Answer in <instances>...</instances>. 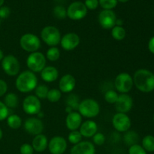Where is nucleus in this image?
Masks as SVG:
<instances>
[{
  "label": "nucleus",
  "instance_id": "obj_1",
  "mask_svg": "<svg viewBox=\"0 0 154 154\" xmlns=\"http://www.w3.org/2000/svg\"><path fill=\"white\" fill-rule=\"evenodd\" d=\"M134 85L142 93H150L154 90V74L150 70L141 69L134 74Z\"/></svg>",
  "mask_w": 154,
  "mask_h": 154
},
{
  "label": "nucleus",
  "instance_id": "obj_2",
  "mask_svg": "<svg viewBox=\"0 0 154 154\" xmlns=\"http://www.w3.org/2000/svg\"><path fill=\"white\" fill-rule=\"evenodd\" d=\"M17 90L23 93L32 92L38 86V78L34 72L29 70L21 72L15 81Z\"/></svg>",
  "mask_w": 154,
  "mask_h": 154
},
{
  "label": "nucleus",
  "instance_id": "obj_3",
  "mask_svg": "<svg viewBox=\"0 0 154 154\" xmlns=\"http://www.w3.org/2000/svg\"><path fill=\"white\" fill-rule=\"evenodd\" d=\"M78 111L82 117L94 118L100 113V105L95 99H85L80 102Z\"/></svg>",
  "mask_w": 154,
  "mask_h": 154
},
{
  "label": "nucleus",
  "instance_id": "obj_4",
  "mask_svg": "<svg viewBox=\"0 0 154 154\" xmlns=\"http://www.w3.org/2000/svg\"><path fill=\"white\" fill-rule=\"evenodd\" d=\"M42 40L47 45L51 47H57L60 44L61 41V33L57 27L54 26H47L42 29L41 32Z\"/></svg>",
  "mask_w": 154,
  "mask_h": 154
},
{
  "label": "nucleus",
  "instance_id": "obj_5",
  "mask_svg": "<svg viewBox=\"0 0 154 154\" xmlns=\"http://www.w3.org/2000/svg\"><path fill=\"white\" fill-rule=\"evenodd\" d=\"M46 57L42 52L31 53L26 59V66L29 70L34 73H38L46 66Z\"/></svg>",
  "mask_w": 154,
  "mask_h": 154
},
{
  "label": "nucleus",
  "instance_id": "obj_6",
  "mask_svg": "<svg viewBox=\"0 0 154 154\" xmlns=\"http://www.w3.org/2000/svg\"><path fill=\"white\" fill-rule=\"evenodd\" d=\"M20 46L23 51L31 54L38 51L41 48V40L36 35L26 33L20 37Z\"/></svg>",
  "mask_w": 154,
  "mask_h": 154
},
{
  "label": "nucleus",
  "instance_id": "obj_7",
  "mask_svg": "<svg viewBox=\"0 0 154 154\" xmlns=\"http://www.w3.org/2000/svg\"><path fill=\"white\" fill-rule=\"evenodd\" d=\"M134 86L133 78L126 72H122L117 75L114 80V87L117 92L122 93H128L132 90Z\"/></svg>",
  "mask_w": 154,
  "mask_h": 154
},
{
  "label": "nucleus",
  "instance_id": "obj_8",
  "mask_svg": "<svg viewBox=\"0 0 154 154\" xmlns=\"http://www.w3.org/2000/svg\"><path fill=\"white\" fill-rule=\"evenodd\" d=\"M2 68L6 75L16 76L20 71V64L18 59L14 55H7L2 60Z\"/></svg>",
  "mask_w": 154,
  "mask_h": 154
},
{
  "label": "nucleus",
  "instance_id": "obj_9",
  "mask_svg": "<svg viewBox=\"0 0 154 154\" xmlns=\"http://www.w3.org/2000/svg\"><path fill=\"white\" fill-rule=\"evenodd\" d=\"M67 17L72 20H80L87 16V8L82 2H74L66 9Z\"/></svg>",
  "mask_w": 154,
  "mask_h": 154
},
{
  "label": "nucleus",
  "instance_id": "obj_10",
  "mask_svg": "<svg viewBox=\"0 0 154 154\" xmlns=\"http://www.w3.org/2000/svg\"><path fill=\"white\" fill-rule=\"evenodd\" d=\"M23 109L26 114L36 115L42 109V103L40 99L35 96H27L23 102Z\"/></svg>",
  "mask_w": 154,
  "mask_h": 154
},
{
  "label": "nucleus",
  "instance_id": "obj_11",
  "mask_svg": "<svg viewBox=\"0 0 154 154\" xmlns=\"http://www.w3.org/2000/svg\"><path fill=\"white\" fill-rule=\"evenodd\" d=\"M112 125L117 132H126L130 129L132 122L126 114L117 113L113 117Z\"/></svg>",
  "mask_w": 154,
  "mask_h": 154
},
{
  "label": "nucleus",
  "instance_id": "obj_12",
  "mask_svg": "<svg viewBox=\"0 0 154 154\" xmlns=\"http://www.w3.org/2000/svg\"><path fill=\"white\" fill-rule=\"evenodd\" d=\"M117 19V15L113 10L102 11L98 17L99 25L105 29H111L115 26Z\"/></svg>",
  "mask_w": 154,
  "mask_h": 154
},
{
  "label": "nucleus",
  "instance_id": "obj_13",
  "mask_svg": "<svg viewBox=\"0 0 154 154\" xmlns=\"http://www.w3.org/2000/svg\"><path fill=\"white\" fill-rule=\"evenodd\" d=\"M23 127L27 133L35 136L39 134H42L45 129L42 120L38 117H29L26 119L24 122Z\"/></svg>",
  "mask_w": 154,
  "mask_h": 154
},
{
  "label": "nucleus",
  "instance_id": "obj_14",
  "mask_svg": "<svg viewBox=\"0 0 154 154\" xmlns=\"http://www.w3.org/2000/svg\"><path fill=\"white\" fill-rule=\"evenodd\" d=\"M68 144L63 136H54L48 142V149L51 154H63L67 149Z\"/></svg>",
  "mask_w": 154,
  "mask_h": 154
},
{
  "label": "nucleus",
  "instance_id": "obj_15",
  "mask_svg": "<svg viewBox=\"0 0 154 154\" xmlns=\"http://www.w3.org/2000/svg\"><path fill=\"white\" fill-rule=\"evenodd\" d=\"M114 105H115V109L117 113L126 114L129 112L132 108L133 100L128 93H122L119 95L118 99Z\"/></svg>",
  "mask_w": 154,
  "mask_h": 154
},
{
  "label": "nucleus",
  "instance_id": "obj_16",
  "mask_svg": "<svg viewBox=\"0 0 154 154\" xmlns=\"http://www.w3.org/2000/svg\"><path fill=\"white\" fill-rule=\"evenodd\" d=\"M81 38L79 35L75 32H69L61 38L60 45L65 51H70L75 50L79 45Z\"/></svg>",
  "mask_w": 154,
  "mask_h": 154
},
{
  "label": "nucleus",
  "instance_id": "obj_17",
  "mask_svg": "<svg viewBox=\"0 0 154 154\" xmlns=\"http://www.w3.org/2000/svg\"><path fill=\"white\" fill-rule=\"evenodd\" d=\"M76 86V80L73 75L67 74L62 77L59 81V90L61 93H69L74 90Z\"/></svg>",
  "mask_w": 154,
  "mask_h": 154
},
{
  "label": "nucleus",
  "instance_id": "obj_18",
  "mask_svg": "<svg viewBox=\"0 0 154 154\" xmlns=\"http://www.w3.org/2000/svg\"><path fill=\"white\" fill-rule=\"evenodd\" d=\"M71 154H96V148L90 141H82L72 147Z\"/></svg>",
  "mask_w": 154,
  "mask_h": 154
},
{
  "label": "nucleus",
  "instance_id": "obj_19",
  "mask_svg": "<svg viewBox=\"0 0 154 154\" xmlns=\"http://www.w3.org/2000/svg\"><path fill=\"white\" fill-rule=\"evenodd\" d=\"M82 116L78 111H72L68 114L66 119V125L70 131L78 130L82 124Z\"/></svg>",
  "mask_w": 154,
  "mask_h": 154
},
{
  "label": "nucleus",
  "instance_id": "obj_20",
  "mask_svg": "<svg viewBox=\"0 0 154 154\" xmlns=\"http://www.w3.org/2000/svg\"><path fill=\"white\" fill-rule=\"evenodd\" d=\"M80 133L84 138H93V135L97 132V123L91 120H86L83 122L80 126Z\"/></svg>",
  "mask_w": 154,
  "mask_h": 154
},
{
  "label": "nucleus",
  "instance_id": "obj_21",
  "mask_svg": "<svg viewBox=\"0 0 154 154\" xmlns=\"http://www.w3.org/2000/svg\"><path fill=\"white\" fill-rule=\"evenodd\" d=\"M41 78L45 82L52 83L59 78V71L54 66H45L41 72Z\"/></svg>",
  "mask_w": 154,
  "mask_h": 154
},
{
  "label": "nucleus",
  "instance_id": "obj_22",
  "mask_svg": "<svg viewBox=\"0 0 154 154\" xmlns=\"http://www.w3.org/2000/svg\"><path fill=\"white\" fill-rule=\"evenodd\" d=\"M32 146L35 151L42 153L48 147V139L44 134H39L35 135L32 141Z\"/></svg>",
  "mask_w": 154,
  "mask_h": 154
},
{
  "label": "nucleus",
  "instance_id": "obj_23",
  "mask_svg": "<svg viewBox=\"0 0 154 154\" xmlns=\"http://www.w3.org/2000/svg\"><path fill=\"white\" fill-rule=\"evenodd\" d=\"M123 141L126 145L131 147L134 144H138L139 141V135L135 131L128 130L123 135Z\"/></svg>",
  "mask_w": 154,
  "mask_h": 154
},
{
  "label": "nucleus",
  "instance_id": "obj_24",
  "mask_svg": "<svg viewBox=\"0 0 154 154\" xmlns=\"http://www.w3.org/2000/svg\"><path fill=\"white\" fill-rule=\"evenodd\" d=\"M4 103L8 109L9 108H16L19 104L18 96L14 93H8L4 98Z\"/></svg>",
  "mask_w": 154,
  "mask_h": 154
},
{
  "label": "nucleus",
  "instance_id": "obj_25",
  "mask_svg": "<svg viewBox=\"0 0 154 154\" xmlns=\"http://www.w3.org/2000/svg\"><path fill=\"white\" fill-rule=\"evenodd\" d=\"M22 119L17 114H11L7 117V124L11 129H19L22 126Z\"/></svg>",
  "mask_w": 154,
  "mask_h": 154
},
{
  "label": "nucleus",
  "instance_id": "obj_26",
  "mask_svg": "<svg viewBox=\"0 0 154 154\" xmlns=\"http://www.w3.org/2000/svg\"><path fill=\"white\" fill-rule=\"evenodd\" d=\"M126 35V29L123 26H115L111 29V36L117 41H122L125 38Z\"/></svg>",
  "mask_w": 154,
  "mask_h": 154
},
{
  "label": "nucleus",
  "instance_id": "obj_27",
  "mask_svg": "<svg viewBox=\"0 0 154 154\" xmlns=\"http://www.w3.org/2000/svg\"><path fill=\"white\" fill-rule=\"evenodd\" d=\"M142 147L146 152H154V136L153 135H146L142 139Z\"/></svg>",
  "mask_w": 154,
  "mask_h": 154
},
{
  "label": "nucleus",
  "instance_id": "obj_28",
  "mask_svg": "<svg viewBox=\"0 0 154 154\" xmlns=\"http://www.w3.org/2000/svg\"><path fill=\"white\" fill-rule=\"evenodd\" d=\"M45 57L51 62L57 61L60 57V51L57 47H51L47 51Z\"/></svg>",
  "mask_w": 154,
  "mask_h": 154
},
{
  "label": "nucleus",
  "instance_id": "obj_29",
  "mask_svg": "<svg viewBox=\"0 0 154 154\" xmlns=\"http://www.w3.org/2000/svg\"><path fill=\"white\" fill-rule=\"evenodd\" d=\"M62 97V93L59 89L53 88L49 90L47 96V99L51 103H56L59 102Z\"/></svg>",
  "mask_w": 154,
  "mask_h": 154
},
{
  "label": "nucleus",
  "instance_id": "obj_30",
  "mask_svg": "<svg viewBox=\"0 0 154 154\" xmlns=\"http://www.w3.org/2000/svg\"><path fill=\"white\" fill-rule=\"evenodd\" d=\"M48 91H49V88H48V86L45 85V84L38 85L37 87H36V88L35 89V96L38 98L39 99H47Z\"/></svg>",
  "mask_w": 154,
  "mask_h": 154
},
{
  "label": "nucleus",
  "instance_id": "obj_31",
  "mask_svg": "<svg viewBox=\"0 0 154 154\" xmlns=\"http://www.w3.org/2000/svg\"><path fill=\"white\" fill-rule=\"evenodd\" d=\"M82 138L83 136L80 133L79 131L78 130L71 131L70 133L68 135V140H69V141L72 144H74V145L82 141Z\"/></svg>",
  "mask_w": 154,
  "mask_h": 154
},
{
  "label": "nucleus",
  "instance_id": "obj_32",
  "mask_svg": "<svg viewBox=\"0 0 154 154\" xmlns=\"http://www.w3.org/2000/svg\"><path fill=\"white\" fill-rule=\"evenodd\" d=\"M54 17L59 20H63L67 17V11L66 8L62 5H57L53 10Z\"/></svg>",
  "mask_w": 154,
  "mask_h": 154
},
{
  "label": "nucleus",
  "instance_id": "obj_33",
  "mask_svg": "<svg viewBox=\"0 0 154 154\" xmlns=\"http://www.w3.org/2000/svg\"><path fill=\"white\" fill-rule=\"evenodd\" d=\"M119 94L117 93V91L114 90H109L105 93V102H108L109 104H115L117 102V99H118Z\"/></svg>",
  "mask_w": 154,
  "mask_h": 154
},
{
  "label": "nucleus",
  "instance_id": "obj_34",
  "mask_svg": "<svg viewBox=\"0 0 154 154\" xmlns=\"http://www.w3.org/2000/svg\"><path fill=\"white\" fill-rule=\"evenodd\" d=\"M117 0H99V4L104 10H112L117 5Z\"/></svg>",
  "mask_w": 154,
  "mask_h": 154
},
{
  "label": "nucleus",
  "instance_id": "obj_35",
  "mask_svg": "<svg viewBox=\"0 0 154 154\" xmlns=\"http://www.w3.org/2000/svg\"><path fill=\"white\" fill-rule=\"evenodd\" d=\"M79 99L75 95H70L67 99V106L71 107L73 111L78 110L79 105Z\"/></svg>",
  "mask_w": 154,
  "mask_h": 154
},
{
  "label": "nucleus",
  "instance_id": "obj_36",
  "mask_svg": "<svg viewBox=\"0 0 154 154\" xmlns=\"http://www.w3.org/2000/svg\"><path fill=\"white\" fill-rule=\"evenodd\" d=\"M105 141H106V138H105V135L102 132H96L93 136V141L96 145H103L105 144Z\"/></svg>",
  "mask_w": 154,
  "mask_h": 154
},
{
  "label": "nucleus",
  "instance_id": "obj_37",
  "mask_svg": "<svg viewBox=\"0 0 154 154\" xmlns=\"http://www.w3.org/2000/svg\"><path fill=\"white\" fill-rule=\"evenodd\" d=\"M129 154H147V152L142 147V146L138 144L129 147Z\"/></svg>",
  "mask_w": 154,
  "mask_h": 154
},
{
  "label": "nucleus",
  "instance_id": "obj_38",
  "mask_svg": "<svg viewBox=\"0 0 154 154\" xmlns=\"http://www.w3.org/2000/svg\"><path fill=\"white\" fill-rule=\"evenodd\" d=\"M9 114V109L7 108L4 102L0 101V121L7 119L8 117Z\"/></svg>",
  "mask_w": 154,
  "mask_h": 154
},
{
  "label": "nucleus",
  "instance_id": "obj_39",
  "mask_svg": "<svg viewBox=\"0 0 154 154\" xmlns=\"http://www.w3.org/2000/svg\"><path fill=\"white\" fill-rule=\"evenodd\" d=\"M20 154H33L34 153V149H33L32 144H22L20 147Z\"/></svg>",
  "mask_w": 154,
  "mask_h": 154
},
{
  "label": "nucleus",
  "instance_id": "obj_40",
  "mask_svg": "<svg viewBox=\"0 0 154 154\" xmlns=\"http://www.w3.org/2000/svg\"><path fill=\"white\" fill-rule=\"evenodd\" d=\"M84 5L87 7V10H95L99 5V0H85Z\"/></svg>",
  "mask_w": 154,
  "mask_h": 154
},
{
  "label": "nucleus",
  "instance_id": "obj_41",
  "mask_svg": "<svg viewBox=\"0 0 154 154\" xmlns=\"http://www.w3.org/2000/svg\"><path fill=\"white\" fill-rule=\"evenodd\" d=\"M11 14V9L8 6L0 7V19H6Z\"/></svg>",
  "mask_w": 154,
  "mask_h": 154
},
{
  "label": "nucleus",
  "instance_id": "obj_42",
  "mask_svg": "<svg viewBox=\"0 0 154 154\" xmlns=\"http://www.w3.org/2000/svg\"><path fill=\"white\" fill-rule=\"evenodd\" d=\"M8 90V84L4 80L0 79V97L6 94Z\"/></svg>",
  "mask_w": 154,
  "mask_h": 154
},
{
  "label": "nucleus",
  "instance_id": "obj_43",
  "mask_svg": "<svg viewBox=\"0 0 154 154\" xmlns=\"http://www.w3.org/2000/svg\"><path fill=\"white\" fill-rule=\"evenodd\" d=\"M148 49L150 53L154 54V36H153V37L149 40Z\"/></svg>",
  "mask_w": 154,
  "mask_h": 154
},
{
  "label": "nucleus",
  "instance_id": "obj_44",
  "mask_svg": "<svg viewBox=\"0 0 154 154\" xmlns=\"http://www.w3.org/2000/svg\"><path fill=\"white\" fill-rule=\"evenodd\" d=\"M123 24V21L122 19H117L116 20V26H122Z\"/></svg>",
  "mask_w": 154,
  "mask_h": 154
},
{
  "label": "nucleus",
  "instance_id": "obj_45",
  "mask_svg": "<svg viewBox=\"0 0 154 154\" xmlns=\"http://www.w3.org/2000/svg\"><path fill=\"white\" fill-rule=\"evenodd\" d=\"M66 113H67V114H69V113L72 112V111H74L72 110V108H71V107L67 106V107H66Z\"/></svg>",
  "mask_w": 154,
  "mask_h": 154
},
{
  "label": "nucleus",
  "instance_id": "obj_46",
  "mask_svg": "<svg viewBox=\"0 0 154 154\" xmlns=\"http://www.w3.org/2000/svg\"><path fill=\"white\" fill-rule=\"evenodd\" d=\"M3 58H4V53H3V51L0 49V61H2Z\"/></svg>",
  "mask_w": 154,
  "mask_h": 154
},
{
  "label": "nucleus",
  "instance_id": "obj_47",
  "mask_svg": "<svg viewBox=\"0 0 154 154\" xmlns=\"http://www.w3.org/2000/svg\"><path fill=\"white\" fill-rule=\"evenodd\" d=\"M38 116V117H41V118H42V117H44V114H43V112H42V111H40V112L38 113V114H37Z\"/></svg>",
  "mask_w": 154,
  "mask_h": 154
},
{
  "label": "nucleus",
  "instance_id": "obj_48",
  "mask_svg": "<svg viewBox=\"0 0 154 154\" xmlns=\"http://www.w3.org/2000/svg\"><path fill=\"white\" fill-rule=\"evenodd\" d=\"M2 136H3V132H2V130L1 129H0V140L2 138Z\"/></svg>",
  "mask_w": 154,
  "mask_h": 154
},
{
  "label": "nucleus",
  "instance_id": "obj_49",
  "mask_svg": "<svg viewBox=\"0 0 154 154\" xmlns=\"http://www.w3.org/2000/svg\"><path fill=\"white\" fill-rule=\"evenodd\" d=\"M117 1L120 2H121V3H125V2H127L129 0H117Z\"/></svg>",
  "mask_w": 154,
  "mask_h": 154
},
{
  "label": "nucleus",
  "instance_id": "obj_50",
  "mask_svg": "<svg viewBox=\"0 0 154 154\" xmlns=\"http://www.w3.org/2000/svg\"><path fill=\"white\" fill-rule=\"evenodd\" d=\"M4 2H5V0H0V7H2V6L3 5Z\"/></svg>",
  "mask_w": 154,
  "mask_h": 154
},
{
  "label": "nucleus",
  "instance_id": "obj_51",
  "mask_svg": "<svg viewBox=\"0 0 154 154\" xmlns=\"http://www.w3.org/2000/svg\"><path fill=\"white\" fill-rule=\"evenodd\" d=\"M153 122H154V114H153Z\"/></svg>",
  "mask_w": 154,
  "mask_h": 154
},
{
  "label": "nucleus",
  "instance_id": "obj_52",
  "mask_svg": "<svg viewBox=\"0 0 154 154\" xmlns=\"http://www.w3.org/2000/svg\"><path fill=\"white\" fill-rule=\"evenodd\" d=\"M0 26H1V20H0Z\"/></svg>",
  "mask_w": 154,
  "mask_h": 154
},
{
  "label": "nucleus",
  "instance_id": "obj_53",
  "mask_svg": "<svg viewBox=\"0 0 154 154\" xmlns=\"http://www.w3.org/2000/svg\"><path fill=\"white\" fill-rule=\"evenodd\" d=\"M111 154H114V153H111Z\"/></svg>",
  "mask_w": 154,
  "mask_h": 154
}]
</instances>
